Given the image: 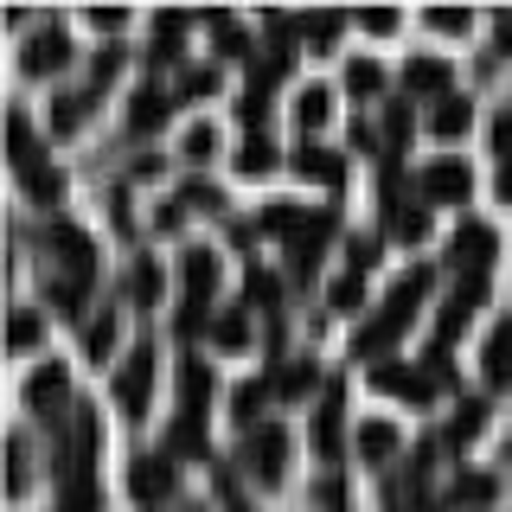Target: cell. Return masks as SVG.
<instances>
[{"label":"cell","mask_w":512,"mask_h":512,"mask_svg":"<svg viewBox=\"0 0 512 512\" xmlns=\"http://www.w3.org/2000/svg\"><path fill=\"white\" fill-rule=\"evenodd\" d=\"M500 192H506V199H512V167H500Z\"/></svg>","instance_id":"14"},{"label":"cell","mask_w":512,"mask_h":512,"mask_svg":"<svg viewBox=\"0 0 512 512\" xmlns=\"http://www.w3.org/2000/svg\"><path fill=\"white\" fill-rule=\"evenodd\" d=\"M135 295H141V301H154V295H160V269H154V263H148V269H135Z\"/></svg>","instance_id":"11"},{"label":"cell","mask_w":512,"mask_h":512,"mask_svg":"<svg viewBox=\"0 0 512 512\" xmlns=\"http://www.w3.org/2000/svg\"><path fill=\"white\" fill-rule=\"evenodd\" d=\"M429 192H436V199H461V192H468V167H461V160L455 167H436L429 173Z\"/></svg>","instance_id":"3"},{"label":"cell","mask_w":512,"mask_h":512,"mask_svg":"<svg viewBox=\"0 0 512 512\" xmlns=\"http://www.w3.org/2000/svg\"><path fill=\"white\" fill-rule=\"evenodd\" d=\"M301 167H308L314 180H333V154H320V148H314V154H301Z\"/></svg>","instance_id":"12"},{"label":"cell","mask_w":512,"mask_h":512,"mask_svg":"<svg viewBox=\"0 0 512 512\" xmlns=\"http://www.w3.org/2000/svg\"><path fill=\"white\" fill-rule=\"evenodd\" d=\"M148 384H154V359H148V352H135V359H128V372H122V384H116V397H122L128 410H141Z\"/></svg>","instance_id":"1"},{"label":"cell","mask_w":512,"mask_h":512,"mask_svg":"<svg viewBox=\"0 0 512 512\" xmlns=\"http://www.w3.org/2000/svg\"><path fill=\"white\" fill-rule=\"evenodd\" d=\"M256 461H263V480L282 474V436H276V429H263V436H256Z\"/></svg>","instance_id":"4"},{"label":"cell","mask_w":512,"mask_h":512,"mask_svg":"<svg viewBox=\"0 0 512 512\" xmlns=\"http://www.w3.org/2000/svg\"><path fill=\"white\" fill-rule=\"evenodd\" d=\"M109 346H116V327H109V320H96V327H90V352H109Z\"/></svg>","instance_id":"13"},{"label":"cell","mask_w":512,"mask_h":512,"mask_svg":"<svg viewBox=\"0 0 512 512\" xmlns=\"http://www.w3.org/2000/svg\"><path fill=\"white\" fill-rule=\"evenodd\" d=\"M436 128H442V135H461V128H468V103H442Z\"/></svg>","instance_id":"8"},{"label":"cell","mask_w":512,"mask_h":512,"mask_svg":"<svg viewBox=\"0 0 512 512\" xmlns=\"http://www.w3.org/2000/svg\"><path fill=\"white\" fill-rule=\"evenodd\" d=\"M391 429H384V423H372V429H365V455H391Z\"/></svg>","instance_id":"10"},{"label":"cell","mask_w":512,"mask_h":512,"mask_svg":"<svg viewBox=\"0 0 512 512\" xmlns=\"http://www.w3.org/2000/svg\"><path fill=\"white\" fill-rule=\"evenodd\" d=\"M186 282H192V295H205V288L218 282V269H212V256H186Z\"/></svg>","instance_id":"7"},{"label":"cell","mask_w":512,"mask_h":512,"mask_svg":"<svg viewBox=\"0 0 512 512\" xmlns=\"http://www.w3.org/2000/svg\"><path fill=\"white\" fill-rule=\"evenodd\" d=\"M295 116L308 122V128H314V122H327V96H320V90H308V96H301V109H295Z\"/></svg>","instance_id":"9"},{"label":"cell","mask_w":512,"mask_h":512,"mask_svg":"<svg viewBox=\"0 0 512 512\" xmlns=\"http://www.w3.org/2000/svg\"><path fill=\"white\" fill-rule=\"evenodd\" d=\"M455 250L468 256V269H480V263H487V250H493V237H487V231H461V237H455Z\"/></svg>","instance_id":"5"},{"label":"cell","mask_w":512,"mask_h":512,"mask_svg":"<svg viewBox=\"0 0 512 512\" xmlns=\"http://www.w3.org/2000/svg\"><path fill=\"white\" fill-rule=\"evenodd\" d=\"M167 487H173L167 461H141V468H135V493H141V500H167Z\"/></svg>","instance_id":"2"},{"label":"cell","mask_w":512,"mask_h":512,"mask_svg":"<svg viewBox=\"0 0 512 512\" xmlns=\"http://www.w3.org/2000/svg\"><path fill=\"white\" fill-rule=\"evenodd\" d=\"M487 372H493V378H512V333H493V346H487Z\"/></svg>","instance_id":"6"}]
</instances>
